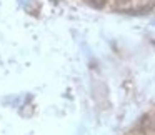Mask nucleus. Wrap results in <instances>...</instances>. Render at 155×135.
<instances>
[{
	"instance_id": "f257e3e1",
	"label": "nucleus",
	"mask_w": 155,
	"mask_h": 135,
	"mask_svg": "<svg viewBox=\"0 0 155 135\" xmlns=\"http://www.w3.org/2000/svg\"><path fill=\"white\" fill-rule=\"evenodd\" d=\"M114 4H115V7H120L122 10H124L125 7L130 5V0H114Z\"/></svg>"
},
{
	"instance_id": "7ed1b4c3",
	"label": "nucleus",
	"mask_w": 155,
	"mask_h": 135,
	"mask_svg": "<svg viewBox=\"0 0 155 135\" xmlns=\"http://www.w3.org/2000/svg\"><path fill=\"white\" fill-rule=\"evenodd\" d=\"M137 135H147V133H143V132H138V133Z\"/></svg>"
},
{
	"instance_id": "f03ea898",
	"label": "nucleus",
	"mask_w": 155,
	"mask_h": 135,
	"mask_svg": "<svg viewBox=\"0 0 155 135\" xmlns=\"http://www.w3.org/2000/svg\"><path fill=\"white\" fill-rule=\"evenodd\" d=\"M90 5H94V7H97V8H102L105 5V0H87Z\"/></svg>"
}]
</instances>
